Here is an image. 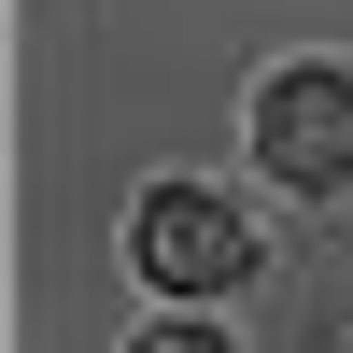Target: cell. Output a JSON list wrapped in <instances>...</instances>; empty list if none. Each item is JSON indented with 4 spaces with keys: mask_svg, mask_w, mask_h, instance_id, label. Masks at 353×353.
Here are the masks:
<instances>
[{
    "mask_svg": "<svg viewBox=\"0 0 353 353\" xmlns=\"http://www.w3.org/2000/svg\"><path fill=\"white\" fill-rule=\"evenodd\" d=\"M128 353H226V339H212V325H141Z\"/></svg>",
    "mask_w": 353,
    "mask_h": 353,
    "instance_id": "3",
    "label": "cell"
},
{
    "mask_svg": "<svg viewBox=\"0 0 353 353\" xmlns=\"http://www.w3.org/2000/svg\"><path fill=\"white\" fill-rule=\"evenodd\" d=\"M128 254H141V269L170 283V297H226V283L254 269V226L226 212L212 184H156V198L128 212Z\"/></svg>",
    "mask_w": 353,
    "mask_h": 353,
    "instance_id": "2",
    "label": "cell"
},
{
    "mask_svg": "<svg viewBox=\"0 0 353 353\" xmlns=\"http://www.w3.org/2000/svg\"><path fill=\"white\" fill-rule=\"evenodd\" d=\"M254 156H269L297 198H339L353 184V71H325V57L269 71L254 85Z\"/></svg>",
    "mask_w": 353,
    "mask_h": 353,
    "instance_id": "1",
    "label": "cell"
}]
</instances>
